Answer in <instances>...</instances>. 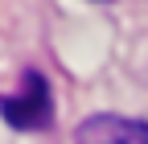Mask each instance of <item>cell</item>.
<instances>
[{
	"label": "cell",
	"mask_w": 148,
	"mask_h": 144,
	"mask_svg": "<svg viewBox=\"0 0 148 144\" xmlns=\"http://www.w3.org/2000/svg\"><path fill=\"white\" fill-rule=\"evenodd\" d=\"M49 111H53V103H49V82H45V74H37V70H29L25 82H21V91L0 103V115H4L12 128H25V132L49 128Z\"/></svg>",
	"instance_id": "6da1fadb"
},
{
	"label": "cell",
	"mask_w": 148,
	"mask_h": 144,
	"mask_svg": "<svg viewBox=\"0 0 148 144\" xmlns=\"http://www.w3.org/2000/svg\"><path fill=\"white\" fill-rule=\"evenodd\" d=\"M74 144H148V123L115 111H95L74 128Z\"/></svg>",
	"instance_id": "7a4b0ae2"
}]
</instances>
